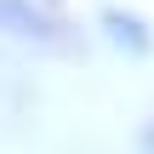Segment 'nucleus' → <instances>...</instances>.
Here are the masks:
<instances>
[{"label":"nucleus","instance_id":"3","mask_svg":"<svg viewBox=\"0 0 154 154\" xmlns=\"http://www.w3.org/2000/svg\"><path fill=\"white\" fill-rule=\"evenodd\" d=\"M143 154H154V126H149V131H143Z\"/></svg>","mask_w":154,"mask_h":154},{"label":"nucleus","instance_id":"1","mask_svg":"<svg viewBox=\"0 0 154 154\" xmlns=\"http://www.w3.org/2000/svg\"><path fill=\"white\" fill-rule=\"evenodd\" d=\"M0 29H11V34H34V40L51 34V23H46L34 6H23V0H0Z\"/></svg>","mask_w":154,"mask_h":154},{"label":"nucleus","instance_id":"2","mask_svg":"<svg viewBox=\"0 0 154 154\" xmlns=\"http://www.w3.org/2000/svg\"><path fill=\"white\" fill-rule=\"evenodd\" d=\"M103 29H109V40H120V46H131V51H149V29H143V17H131V11H103Z\"/></svg>","mask_w":154,"mask_h":154}]
</instances>
